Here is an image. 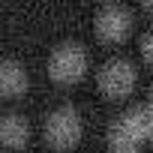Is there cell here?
Here are the masks:
<instances>
[{"instance_id":"obj_1","label":"cell","mask_w":153,"mask_h":153,"mask_svg":"<svg viewBox=\"0 0 153 153\" xmlns=\"http://www.w3.org/2000/svg\"><path fill=\"white\" fill-rule=\"evenodd\" d=\"M144 135H153V111L150 108H132L111 123L114 150H132V144Z\"/></svg>"},{"instance_id":"obj_9","label":"cell","mask_w":153,"mask_h":153,"mask_svg":"<svg viewBox=\"0 0 153 153\" xmlns=\"http://www.w3.org/2000/svg\"><path fill=\"white\" fill-rule=\"evenodd\" d=\"M111 153H132V150H111Z\"/></svg>"},{"instance_id":"obj_7","label":"cell","mask_w":153,"mask_h":153,"mask_svg":"<svg viewBox=\"0 0 153 153\" xmlns=\"http://www.w3.org/2000/svg\"><path fill=\"white\" fill-rule=\"evenodd\" d=\"M24 132H27V129H24V120H21V117H15V114H6V117H3L0 135H3L6 144H12V147L21 144V141H24Z\"/></svg>"},{"instance_id":"obj_2","label":"cell","mask_w":153,"mask_h":153,"mask_svg":"<svg viewBox=\"0 0 153 153\" xmlns=\"http://www.w3.org/2000/svg\"><path fill=\"white\" fill-rule=\"evenodd\" d=\"M45 138L57 147H66L78 138V114H75L69 105L63 108H54L45 120Z\"/></svg>"},{"instance_id":"obj_3","label":"cell","mask_w":153,"mask_h":153,"mask_svg":"<svg viewBox=\"0 0 153 153\" xmlns=\"http://www.w3.org/2000/svg\"><path fill=\"white\" fill-rule=\"evenodd\" d=\"M48 69H51V75H54L57 81L75 78V75L84 69V54H81V48L75 45V42H63L60 48H54Z\"/></svg>"},{"instance_id":"obj_6","label":"cell","mask_w":153,"mask_h":153,"mask_svg":"<svg viewBox=\"0 0 153 153\" xmlns=\"http://www.w3.org/2000/svg\"><path fill=\"white\" fill-rule=\"evenodd\" d=\"M0 87H3L6 93H18L24 87V72L18 69L15 60H3L0 63Z\"/></svg>"},{"instance_id":"obj_10","label":"cell","mask_w":153,"mask_h":153,"mask_svg":"<svg viewBox=\"0 0 153 153\" xmlns=\"http://www.w3.org/2000/svg\"><path fill=\"white\" fill-rule=\"evenodd\" d=\"M147 108H150V111H153V99H150V105H147Z\"/></svg>"},{"instance_id":"obj_8","label":"cell","mask_w":153,"mask_h":153,"mask_svg":"<svg viewBox=\"0 0 153 153\" xmlns=\"http://www.w3.org/2000/svg\"><path fill=\"white\" fill-rule=\"evenodd\" d=\"M141 51H144L147 60H153V30H147V36L141 39Z\"/></svg>"},{"instance_id":"obj_5","label":"cell","mask_w":153,"mask_h":153,"mask_svg":"<svg viewBox=\"0 0 153 153\" xmlns=\"http://www.w3.org/2000/svg\"><path fill=\"white\" fill-rule=\"evenodd\" d=\"M126 24H129V15L120 6H102L96 12V30L105 39H120L126 33Z\"/></svg>"},{"instance_id":"obj_4","label":"cell","mask_w":153,"mask_h":153,"mask_svg":"<svg viewBox=\"0 0 153 153\" xmlns=\"http://www.w3.org/2000/svg\"><path fill=\"white\" fill-rule=\"evenodd\" d=\"M99 84L108 96H123L132 87V66L123 60H111L102 72H99Z\"/></svg>"}]
</instances>
